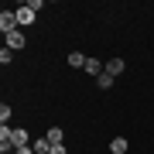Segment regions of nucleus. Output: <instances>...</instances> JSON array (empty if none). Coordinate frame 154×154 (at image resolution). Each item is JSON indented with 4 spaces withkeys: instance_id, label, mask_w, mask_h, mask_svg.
<instances>
[{
    "instance_id": "9d476101",
    "label": "nucleus",
    "mask_w": 154,
    "mask_h": 154,
    "mask_svg": "<svg viewBox=\"0 0 154 154\" xmlns=\"http://www.w3.org/2000/svg\"><path fill=\"white\" fill-rule=\"evenodd\" d=\"M45 137L51 140V147H55V144H62V127H51V130L45 134Z\"/></svg>"
},
{
    "instance_id": "0eeeda50",
    "label": "nucleus",
    "mask_w": 154,
    "mask_h": 154,
    "mask_svg": "<svg viewBox=\"0 0 154 154\" xmlns=\"http://www.w3.org/2000/svg\"><path fill=\"white\" fill-rule=\"evenodd\" d=\"M31 147H34V154H51V140H48V137H38Z\"/></svg>"
},
{
    "instance_id": "f8f14e48",
    "label": "nucleus",
    "mask_w": 154,
    "mask_h": 154,
    "mask_svg": "<svg viewBox=\"0 0 154 154\" xmlns=\"http://www.w3.org/2000/svg\"><path fill=\"white\" fill-rule=\"evenodd\" d=\"M11 58H14V51L4 45V48H0V62H4V65H11Z\"/></svg>"
},
{
    "instance_id": "f03ea898",
    "label": "nucleus",
    "mask_w": 154,
    "mask_h": 154,
    "mask_svg": "<svg viewBox=\"0 0 154 154\" xmlns=\"http://www.w3.org/2000/svg\"><path fill=\"white\" fill-rule=\"evenodd\" d=\"M4 38H7V48H11V51H21V48H24V31H21V28L11 31V34H4Z\"/></svg>"
},
{
    "instance_id": "20e7f679",
    "label": "nucleus",
    "mask_w": 154,
    "mask_h": 154,
    "mask_svg": "<svg viewBox=\"0 0 154 154\" xmlns=\"http://www.w3.org/2000/svg\"><path fill=\"white\" fill-rule=\"evenodd\" d=\"M14 14H17V24H21V28H24V24H31V21H34V7H31V4H24L21 11H14Z\"/></svg>"
},
{
    "instance_id": "4468645a",
    "label": "nucleus",
    "mask_w": 154,
    "mask_h": 154,
    "mask_svg": "<svg viewBox=\"0 0 154 154\" xmlns=\"http://www.w3.org/2000/svg\"><path fill=\"white\" fill-rule=\"evenodd\" d=\"M14 154H34V147H17Z\"/></svg>"
},
{
    "instance_id": "423d86ee",
    "label": "nucleus",
    "mask_w": 154,
    "mask_h": 154,
    "mask_svg": "<svg viewBox=\"0 0 154 154\" xmlns=\"http://www.w3.org/2000/svg\"><path fill=\"white\" fill-rule=\"evenodd\" d=\"M110 151H113V154H127V151H130L127 137H113V140H110Z\"/></svg>"
},
{
    "instance_id": "ddd939ff",
    "label": "nucleus",
    "mask_w": 154,
    "mask_h": 154,
    "mask_svg": "<svg viewBox=\"0 0 154 154\" xmlns=\"http://www.w3.org/2000/svg\"><path fill=\"white\" fill-rule=\"evenodd\" d=\"M0 120H4V127H7V120H11V106H7V103L0 106Z\"/></svg>"
},
{
    "instance_id": "39448f33",
    "label": "nucleus",
    "mask_w": 154,
    "mask_h": 154,
    "mask_svg": "<svg viewBox=\"0 0 154 154\" xmlns=\"http://www.w3.org/2000/svg\"><path fill=\"white\" fill-rule=\"evenodd\" d=\"M123 69H127V62H123V58H110V62H106V72H110L113 79H116V75H123Z\"/></svg>"
},
{
    "instance_id": "6e6552de",
    "label": "nucleus",
    "mask_w": 154,
    "mask_h": 154,
    "mask_svg": "<svg viewBox=\"0 0 154 154\" xmlns=\"http://www.w3.org/2000/svg\"><path fill=\"white\" fill-rule=\"evenodd\" d=\"M14 147H31V140H28V134H24L21 127H17V130H14Z\"/></svg>"
},
{
    "instance_id": "2eb2a0df",
    "label": "nucleus",
    "mask_w": 154,
    "mask_h": 154,
    "mask_svg": "<svg viewBox=\"0 0 154 154\" xmlns=\"http://www.w3.org/2000/svg\"><path fill=\"white\" fill-rule=\"evenodd\" d=\"M51 154H65V147H62V144H55V147H51Z\"/></svg>"
},
{
    "instance_id": "1a4fd4ad",
    "label": "nucleus",
    "mask_w": 154,
    "mask_h": 154,
    "mask_svg": "<svg viewBox=\"0 0 154 154\" xmlns=\"http://www.w3.org/2000/svg\"><path fill=\"white\" fill-rule=\"evenodd\" d=\"M69 65L72 69H86V55H82V51H72V55H69Z\"/></svg>"
},
{
    "instance_id": "7ed1b4c3",
    "label": "nucleus",
    "mask_w": 154,
    "mask_h": 154,
    "mask_svg": "<svg viewBox=\"0 0 154 154\" xmlns=\"http://www.w3.org/2000/svg\"><path fill=\"white\" fill-rule=\"evenodd\" d=\"M86 72H89V75H96V79H99V75L106 72V62H99V58H93V55H89V58H86Z\"/></svg>"
},
{
    "instance_id": "f257e3e1",
    "label": "nucleus",
    "mask_w": 154,
    "mask_h": 154,
    "mask_svg": "<svg viewBox=\"0 0 154 154\" xmlns=\"http://www.w3.org/2000/svg\"><path fill=\"white\" fill-rule=\"evenodd\" d=\"M17 28H21V24H17V14L14 11H4V14H0V31H4V34H11Z\"/></svg>"
},
{
    "instance_id": "9b49d317",
    "label": "nucleus",
    "mask_w": 154,
    "mask_h": 154,
    "mask_svg": "<svg viewBox=\"0 0 154 154\" xmlns=\"http://www.w3.org/2000/svg\"><path fill=\"white\" fill-rule=\"evenodd\" d=\"M96 86H99V89H110V86H113V75H110V72H103V75L96 79Z\"/></svg>"
}]
</instances>
